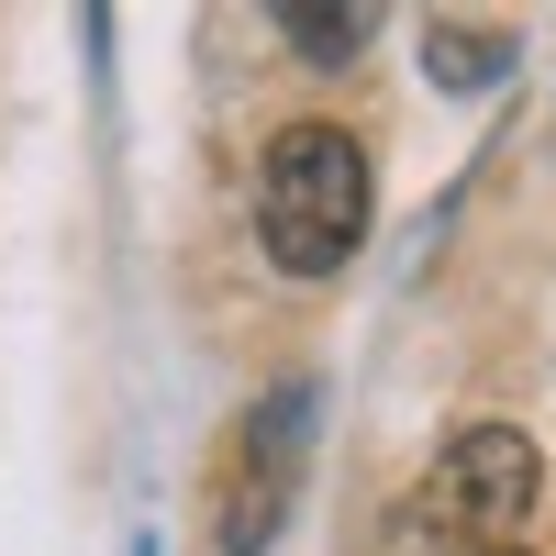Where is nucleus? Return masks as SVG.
I'll return each mask as SVG.
<instances>
[{"label":"nucleus","instance_id":"obj_1","mask_svg":"<svg viewBox=\"0 0 556 556\" xmlns=\"http://www.w3.org/2000/svg\"><path fill=\"white\" fill-rule=\"evenodd\" d=\"M256 235L290 278H334L356 245H367V156L345 146L334 123H290L267 146V178H256Z\"/></svg>","mask_w":556,"mask_h":556},{"label":"nucleus","instance_id":"obj_2","mask_svg":"<svg viewBox=\"0 0 556 556\" xmlns=\"http://www.w3.org/2000/svg\"><path fill=\"white\" fill-rule=\"evenodd\" d=\"M301 468H312V379H278L235 424V445H223L212 556H267V534L290 523V501H301Z\"/></svg>","mask_w":556,"mask_h":556},{"label":"nucleus","instance_id":"obj_3","mask_svg":"<svg viewBox=\"0 0 556 556\" xmlns=\"http://www.w3.org/2000/svg\"><path fill=\"white\" fill-rule=\"evenodd\" d=\"M534 501H545V456H534V434H513V424H468V434L434 456L424 513H434V534H445V545L501 556V545L534 523Z\"/></svg>","mask_w":556,"mask_h":556},{"label":"nucleus","instance_id":"obj_4","mask_svg":"<svg viewBox=\"0 0 556 556\" xmlns=\"http://www.w3.org/2000/svg\"><path fill=\"white\" fill-rule=\"evenodd\" d=\"M267 23L290 34V56H312V67H345V56H367V23H379V12H356V0H278Z\"/></svg>","mask_w":556,"mask_h":556},{"label":"nucleus","instance_id":"obj_5","mask_svg":"<svg viewBox=\"0 0 556 556\" xmlns=\"http://www.w3.org/2000/svg\"><path fill=\"white\" fill-rule=\"evenodd\" d=\"M424 67H434V89H479V78H501V67H513V34L434 23V34H424Z\"/></svg>","mask_w":556,"mask_h":556}]
</instances>
